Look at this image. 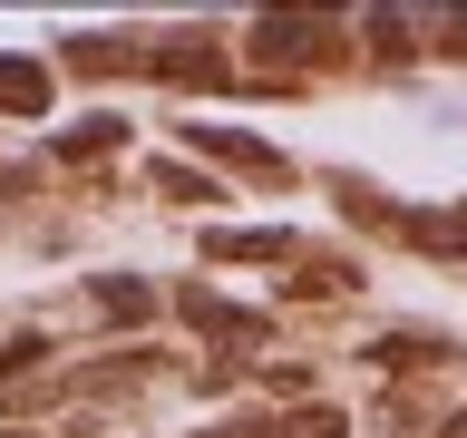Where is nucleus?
Listing matches in <instances>:
<instances>
[{"label": "nucleus", "instance_id": "nucleus-1", "mask_svg": "<svg viewBox=\"0 0 467 438\" xmlns=\"http://www.w3.org/2000/svg\"><path fill=\"white\" fill-rule=\"evenodd\" d=\"M0 98H10V108H39L49 88H39V68H10V58H0Z\"/></svg>", "mask_w": 467, "mask_h": 438}, {"label": "nucleus", "instance_id": "nucleus-3", "mask_svg": "<svg viewBox=\"0 0 467 438\" xmlns=\"http://www.w3.org/2000/svg\"><path fill=\"white\" fill-rule=\"evenodd\" d=\"M448 438H467V409H458V419H448Z\"/></svg>", "mask_w": 467, "mask_h": 438}, {"label": "nucleus", "instance_id": "nucleus-2", "mask_svg": "<svg viewBox=\"0 0 467 438\" xmlns=\"http://www.w3.org/2000/svg\"><path fill=\"white\" fill-rule=\"evenodd\" d=\"M283 438H341V409H302V419H292Z\"/></svg>", "mask_w": 467, "mask_h": 438}]
</instances>
